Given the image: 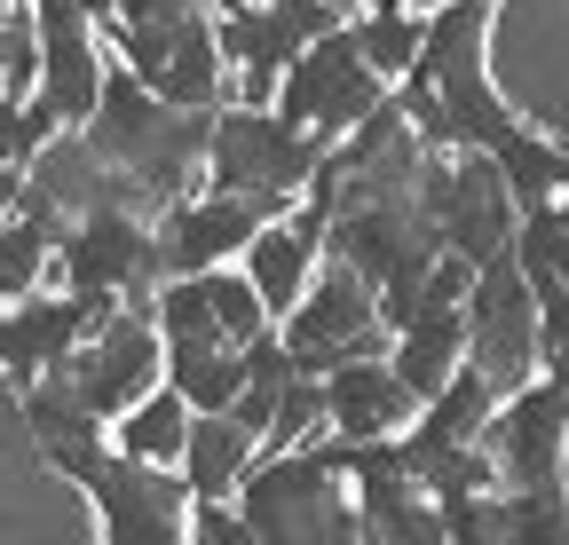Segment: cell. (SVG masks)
<instances>
[{
	"mask_svg": "<svg viewBox=\"0 0 569 545\" xmlns=\"http://www.w3.org/2000/svg\"><path fill=\"white\" fill-rule=\"evenodd\" d=\"M71 134H80L103 166H134L142 182L174 190L182 166H190V151L206 143V111H174V103H159L151 88H142L134 72H103L88 119Z\"/></svg>",
	"mask_w": 569,
	"mask_h": 545,
	"instance_id": "obj_1",
	"label": "cell"
},
{
	"mask_svg": "<svg viewBox=\"0 0 569 545\" xmlns=\"http://www.w3.org/2000/svg\"><path fill=\"white\" fill-rule=\"evenodd\" d=\"M96 24L119 40V72H134L159 103H174V111H213L222 103L230 55L213 40L206 0L182 9V17H111V0H96Z\"/></svg>",
	"mask_w": 569,
	"mask_h": 545,
	"instance_id": "obj_2",
	"label": "cell"
},
{
	"mask_svg": "<svg viewBox=\"0 0 569 545\" xmlns=\"http://www.w3.org/2000/svg\"><path fill=\"white\" fill-rule=\"evenodd\" d=\"M238 514H246V529L253 537H269V545H317V537H356V506H348V483L309 451V443H284V451H269L261 466H246L238 474Z\"/></svg>",
	"mask_w": 569,
	"mask_h": 545,
	"instance_id": "obj_3",
	"label": "cell"
},
{
	"mask_svg": "<svg viewBox=\"0 0 569 545\" xmlns=\"http://www.w3.org/2000/svg\"><path fill=\"white\" fill-rule=\"evenodd\" d=\"M198 159H206V190H284V198H301L325 143L269 103H213Z\"/></svg>",
	"mask_w": 569,
	"mask_h": 545,
	"instance_id": "obj_4",
	"label": "cell"
},
{
	"mask_svg": "<svg viewBox=\"0 0 569 545\" xmlns=\"http://www.w3.org/2000/svg\"><path fill=\"white\" fill-rule=\"evenodd\" d=\"M459 324H467V364L490 372V387H515L522 372L546 364V340H538V293L522 285V269L507 261V245L482 253V261L467 269Z\"/></svg>",
	"mask_w": 569,
	"mask_h": 545,
	"instance_id": "obj_5",
	"label": "cell"
},
{
	"mask_svg": "<svg viewBox=\"0 0 569 545\" xmlns=\"http://www.w3.org/2000/svg\"><path fill=\"white\" fill-rule=\"evenodd\" d=\"M388 95V80L372 72L365 55H356V40H348V17L340 24H325L293 63L277 72V88H269V111H284L293 127H309L317 143H332V134H348L356 119H365L372 103Z\"/></svg>",
	"mask_w": 569,
	"mask_h": 545,
	"instance_id": "obj_6",
	"label": "cell"
},
{
	"mask_svg": "<svg viewBox=\"0 0 569 545\" xmlns=\"http://www.w3.org/2000/svg\"><path fill=\"white\" fill-rule=\"evenodd\" d=\"M475 443H482V458L498 474V491H515V483H561V443H569L561 364H538L515 387H498V403H490V420H482Z\"/></svg>",
	"mask_w": 569,
	"mask_h": 545,
	"instance_id": "obj_7",
	"label": "cell"
},
{
	"mask_svg": "<svg viewBox=\"0 0 569 545\" xmlns=\"http://www.w3.org/2000/svg\"><path fill=\"white\" fill-rule=\"evenodd\" d=\"M277 340H284V356H293V372H325L340 356H380L388 324L372 316V285L356 277L348 261H325V277L309 269L301 301L277 316Z\"/></svg>",
	"mask_w": 569,
	"mask_h": 545,
	"instance_id": "obj_8",
	"label": "cell"
},
{
	"mask_svg": "<svg viewBox=\"0 0 569 545\" xmlns=\"http://www.w3.org/2000/svg\"><path fill=\"white\" fill-rule=\"evenodd\" d=\"M48 269L63 293H119V301H142L159 285V245L127 206H88L80 222H63L56 245H48Z\"/></svg>",
	"mask_w": 569,
	"mask_h": 545,
	"instance_id": "obj_9",
	"label": "cell"
},
{
	"mask_svg": "<svg viewBox=\"0 0 569 545\" xmlns=\"http://www.w3.org/2000/svg\"><path fill=\"white\" fill-rule=\"evenodd\" d=\"M71 483L88 491V506H96V529L111 537V545H174L182 537V506H190V491H182V474H167L159 458H127V451H96Z\"/></svg>",
	"mask_w": 569,
	"mask_h": 545,
	"instance_id": "obj_10",
	"label": "cell"
},
{
	"mask_svg": "<svg viewBox=\"0 0 569 545\" xmlns=\"http://www.w3.org/2000/svg\"><path fill=\"white\" fill-rule=\"evenodd\" d=\"M325 24H340L332 0H238V9L213 17V40L238 63V103H269L277 72L293 63Z\"/></svg>",
	"mask_w": 569,
	"mask_h": 545,
	"instance_id": "obj_11",
	"label": "cell"
},
{
	"mask_svg": "<svg viewBox=\"0 0 569 545\" xmlns=\"http://www.w3.org/2000/svg\"><path fill=\"white\" fill-rule=\"evenodd\" d=\"M284 206H293L284 190H198V198L174 190L167 222L151 230V245H159V277L238 261V245L253 238V222H269V214H284Z\"/></svg>",
	"mask_w": 569,
	"mask_h": 545,
	"instance_id": "obj_12",
	"label": "cell"
},
{
	"mask_svg": "<svg viewBox=\"0 0 569 545\" xmlns=\"http://www.w3.org/2000/svg\"><path fill=\"white\" fill-rule=\"evenodd\" d=\"M317 395H325V427L332 435H396L411 420V395L396 387L388 372V349L380 356H340L317 372Z\"/></svg>",
	"mask_w": 569,
	"mask_h": 545,
	"instance_id": "obj_13",
	"label": "cell"
},
{
	"mask_svg": "<svg viewBox=\"0 0 569 545\" xmlns=\"http://www.w3.org/2000/svg\"><path fill=\"white\" fill-rule=\"evenodd\" d=\"M71 340H88V316L71 293H17V301H0V372L9 380H32L40 364H63Z\"/></svg>",
	"mask_w": 569,
	"mask_h": 545,
	"instance_id": "obj_14",
	"label": "cell"
},
{
	"mask_svg": "<svg viewBox=\"0 0 569 545\" xmlns=\"http://www.w3.org/2000/svg\"><path fill=\"white\" fill-rule=\"evenodd\" d=\"M24 387V427H32V443H40V458L56 466L63 451H88V443H103V420L88 412V395H80V380H71L63 364H40L32 380H17Z\"/></svg>",
	"mask_w": 569,
	"mask_h": 545,
	"instance_id": "obj_15",
	"label": "cell"
},
{
	"mask_svg": "<svg viewBox=\"0 0 569 545\" xmlns=\"http://www.w3.org/2000/svg\"><path fill=\"white\" fill-rule=\"evenodd\" d=\"M238 269H246V285L261 293V309H269V324L301 301V285H309V269H317V245L284 222V214H269V222H253V238L238 245Z\"/></svg>",
	"mask_w": 569,
	"mask_h": 545,
	"instance_id": "obj_16",
	"label": "cell"
},
{
	"mask_svg": "<svg viewBox=\"0 0 569 545\" xmlns=\"http://www.w3.org/2000/svg\"><path fill=\"white\" fill-rule=\"evenodd\" d=\"M253 435L230 420V412H190V427H182V451H174V466H182V491L190 498H230V483L253 466Z\"/></svg>",
	"mask_w": 569,
	"mask_h": 545,
	"instance_id": "obj_17",
	"label": "cell"
},
{
	"mask_svg": "<svg viewBox=\"0 0 569 545\" xmlns=\"http://www.w3.org/2000/svg\"><path fill=\"white\" fill-rule=\"evenodd\" d=\"M507 261L522 269V285L538 293V309L569 301V206L546 198V206H522L507 230Z\"/></svg>",
	"mask_w": 569,
	"mask_h": 545,
	"instance_id": "obj_18",
	"label": "cell"
},
{
	"mask_svg": "<svg viewBox=\"0 0 569 545\" xmlns=\"http://www.w3.org/2000/svg\"><path fill=\"white\" fill-rule=\"evenodd\" d=\"M490 166H498V182H507L515 214H522V206H546V198L569 190V151L553 143V134H538L530 119H515V127L490 143Z\"/></svg>",
	"mask_w": 569,
	"mask_h": 545,
	"instance_id": "obj_19",
	"label": "cell"
},
{
	"mask_svg": "<svg viewBox=\"0 0 569 545\" xmlns=\"http://www.w3.org/2000/svg\"><path fill=\"white\" fill-rule=\"evenodd\" d=\"M182 427H190V403H182L167 380H151V387H142L103 435H111V451H127V458H159V466H174Z\"/></svg>",
	"mask_w": 569,
	"mask_h": 545,
	"instance_id": "obj_20",
	"label": "cell"
},
{
	"mask_svg": "<svg viewBox=\"0 0 569 545\" xmlns=\"http://www.w3.org/2000/svg\"><path fill=\"white\" fill-rule=\"evenodd\" d=\"M238 340H198V349H159V380L190 403V412H222V403L238 395Z\"/></svg>",
	"mask_w": 569,
	"mask_h": 545,
	"instance_id": "obj_21",
	"label": "cell"
},
{
	"mask_svg": "<svg viewBox=\"0 0 569 545\" xmlns=\"http://www.w3.org/2000/svg\"><path fill=\"white\" fill-rule=\"evenodd\" d=\"M348 40H356V55H365L372 72L396 88V80L411 72V55H419V9H411V0H403V9H365V17L348 24Z\"/></svg>",
	"mask_w": 569,
	"mask_h": 545,
	"instance_id": "obj_22",
	"label": "cell"
},
{
	"mask_svg": "<svg viewBox=\"0 0 569 545\" xmlns=\"http://www.w3.org/2000/svg\"><path fill=\"white\" fill-rule=\"evenodd\" d=\"M498 514H507V545H561L569 537L561 483H515V491H498Z\"/></svg>",
	"mask_w": 569,
	"mask_h": 545,
	"instance_id": "obj_23",
	"label": "cell"
},
{
	"mask_svg": "<svg viewBox=\"0 0 569 545\" xmlns=\"http://www.w3.org/2000/svg\"><path fill=\"white\" fill-rule=\"evenodd\" d=\"M198 285H206V309H213V324H222V340H253V332L269 324V309H261V293L246 285V269H238V261L198 269Z\"/></svg>",
	"mask_w": 569,
	"mask_h": 545,
	"instance_id": "obj_24",
	"label": "cell"
},
{
	"mask_svg": "<svg viewBox=\"0 0 569 545\" xmlns=\"http://www.w3.org/2000/svg\"><path fill=\"white\" fill-rule=\"evenodd\" d=\"M56 134H63V127L40 111V95H24V80L0 88V166H32Z\"/></svg>",
	"mask_w": 569,
	"mask_h": 545,
	"instance_id": "obj_25",
	"label": "cell"
},
{
	"mask_svg": "<svg viewBox=\"0 0 569 545\" xmlns=\"http://www.w3.org/2000/svg\"><path fill=\"white\" fill-rule=\"evenodd\" d=\"M317 427H325L317 372H293V380H284V395H277V412H269V427H261V443H269V451H284V443H309Z\"/></svg>",
	"mask_w": 569,
	"mask_h": 545,
	"instance_id": "obj_26",
	"label": "cell"
},
{
	"mask_svg": "<svg viewBox=\"0 0 569 545\" xmlns=\"http://www.w3.org/2000/svg\"><path fill=\"white\" fill-rule=\"evenodd\" d=\"M182 529L206 537V545H253V529H246V514H238L230 498H190V506H182Z\"/></svg>",
	"mask_w": 569,
	"mask_h": 545,
	"instance_id": "obj_27",
	"label": "cell"
},
{
	"mask_svg": "<svg viewBox=\"0 0 569 545\" xmlns=\"http://www.w3.org/2000/svg\"><path fill=\"white\" fill-rule=\"evenodd\" d=\"M17 190H24V174H17V166H0V214L17 206Z\"/></svg>",
	"mask_w": 569,
	"mask_h": 545,
	"instance_id": "obj_28",
	"label": "cell"
},
{
	"mask_svg": "<svg viewBox=\"0 0 569 545\" xmlns=\"http://www.w3.org/2000/svg\"><path fill=\"white\" fill-rule=\"evenodd\" d=\"M372 9H403V0H372Z\"/></svg>",
	"mask_w": 569,
	"mask_h": 545,
	"instance_id": "obj_29",
	"label": "cell"
},
{
	"mask_svg": "<svg viewBox=\"0 0 569 545\" xmlns=\"http://www.w3.org/2000/svg\"><path fill=\"white\" fill-rule=\"evenodd\" d=\"M9 9H17V0H0V17H9Z\"/></svg>",
	"mask_w": 569,
	"mask_h": 545,
	"instance_id": "obj_30",
	"label": "cell"
}]
</instances>
